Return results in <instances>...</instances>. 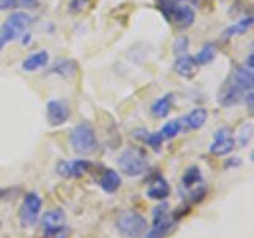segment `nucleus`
Instances as JSON below:
<instances>
[{
    "label": "nucleus",
    "instance_id": "33",
    "mask_svg": "<svg viewBox=\"0 0 254 238\" xmlns=\"http://www.w3.org/2000/svg\"><path fill=\"white\" fill-rule=\"evenodd\" d=\"M181 2H190V0H181Z\"/></svg>",
    "mask_w": 254,
    "mask_h": 238
},
{
    "label": "nucleus",
    "instance_id": "8",
    "mask_svg": "<svg viewBox=\"0 0 254 238\" xmlns=\"http://www.w3.org/2000/svg\"><path fill=\"white\" fill-rule=\"evenodd\" d=\"M235 145H237V140H235L234 130L230 129V127H221V129L213 135V141L208 151L211 156L222 157L232 153Z\"/></svg>",
    "mask_w": 254,
    "mask_h": 238
},
{
    "label": "nucleus",
    "instance_id": "32",
    "mask_svg": "<svg viewBox=\"0 0 254 238\" xmlns=\"http://www.w3.org/2000/svg\"><path fill=\"white\" fill-rule=\"evenodd\" d=\"M245 67H248L250 70H253V68H254V54H253V53L248 56V59H246Z\"/></svg>",
    "mask_w": 254,
    "mask_h": 238
},
{
    "label": "nucleus",
    "instance_id": "25",
    "mask_svg": "<svg viewBox=\"0 0 254 238\" xmlns=\"http://www.w3.org/2000/svg\"><path fill=\"white\" fill-rule=\"evenodd\" d=\"M40 5L38 0H0V11L16 10V8H26V10H34Z\"/></svg>",
    "mask_w": 254,
    "mask_h": 238
},
{
    "label": "nucleus",
    "instance_id": "5",
    "mask_svg": "<svg viewBox=\"0 0 254 238\" xmlns=\"http://www.w3.org/2000/svg\"><path fill=\"white\" fill-rule=\"evenodd\" d=\"M116 229L124 238H140L148 230V221L138 211L127 210L118 216Z\"/></svg>",
    "mask_w": 254,
    "mask_h": 238
},
{
    "label": "nucleus",
    "instance_id": "30",
    "mask_svg": "<svg viewBox=\"0 0 254 238\" xmlns=\"http://www.w3.org/2000/svg\"><path fill=\"white\" fill-rule=\"evenodd\" d=\"M243 100H245L246 108H248V113L253 115V108H254V92L253 91H248V92L245 94Z\"/></svg>",
    "mask_w": 254,
    "mask_h": 238
},
{
    "label": "nucleus",
    "instance_id": "2",
    "mask_svg": "<svg viewBox=\"0 0 254 238\" xmlns=\"http://www.w3.org/2000/svg\"><path fill=\"white\" fill-rule=\"evenodd\" d=\"M119 170H121L126 177L135 178L140 177L148 170V156L145 149L138 146H127L121 156L118 159Z\"/></svg>",
    "mask_w": 254,
    "mask_h": 238
},
{
    "label": "nucleus",
    "instance_id": "27",
    "mask_svg": "<svg viewBox=\"0 0 254 238\" xmlns=\"http://www.w3.org/2000/svg\"><path fill=\"white\" fill-rule=\"evenodd\" d=\"M251 138H253V125L248 122L240 129V135H238V138H235V140H238V146L246 148L250 145Z\"/></svg>",
    "mask_w": 254,
    "mask_h": 238
},
{
    "label": "nucleus",
    "instance_id": "16",
    "mask_svg": "<svg viewBox=\"0 0 254 238\" xmlns=\"http://www.w3.org/2000/svg\"><path fill=\"white\" fill-rule=\"evenodd\" d=\"M146 195L151 200H165L170 195V184L164 177L157 175V177L151 181V184L146 190Z\"/></svg>",
    "mask_w": 254,
    "mask_h": 238
},
{
    "label": "nucleus",
    "instance_id": "29",
    "mask_svg": "<svg viewBox=\"0 0 254 238\" xmlns=\"http://www.w3.org/2000/svg\"><path fill=\"white\" fill-rule=\"evenodd\" d=\"M89 3V0H70L68 2V11L71 14H78L81 13L84 8Z\"/></svg>",
    "mask_w": 254,
    "mask_h": 238
},
{
    "label": "nucleus",
    "instance_id": "9",
    "mask_svg": "<svg viewBox=\"0 0 254 238\" xmlns=\"http://www.w3.org/2000/svg\"><path fill=\"white\" fill-rule=\"evenodd\" d=\"M70 119V107L65 100L53 99L46 103V121L51 127H59Z\"/></svg>",
    "mask_w": 254,
    "mask_h": 238
},
{
    "label": "nucleus",
    "instance_id": "1",
    "mask_svg": "<svg viewBox=\"0 0 254 238\" xmlns=\"http://www.w3.org/2000/svg\"><path fill=\"white\" fill-rule=\"evenodd\" d=\"M70 146L79 156H89L94 154L99 148V140L95 135L91 124L81 122L73 127L70 132Z\"/></svg>",
    "mask_w": 254,
    "mask_h": 238
},
{
    "label": "nucleus",
    "instance_id": "6",
    "mask_svg": "<svg viewBox=\"0 0 254 238\" xmlns=\"http://www.w3.org/2000/svg\"><path fill=\"white\" fill-rule=\"evenodd\" d=\"M45 238H67L70 230L65 226V213L56 208L45 213L42 219Z\"/></svg>",
    "mask_w": 254,
    "mask_h": 238
},
{
    "label": "nucleus",
    "instance_id": "4",
    "mask_svg": "<svg viewBox=\"0 0 254 238\" xmlns=\"http://www.w3.org/2000/svg\"><path fill=\"white\" fill-rule=\"evenodd\" d=\"M175 218L170 211V205L162 202L153 208V227L145 232V238H165L173 232Z\"/></svg>",
    "mask_w": 254,
    "mask_h": 238
},
{
    "label": "nucleus",
    "instance_id": "11",
    "mask_svg": "<svg viewBox=\"0 0 254 238\" xmlns=\"http://www.w3.org/2000/svg\"><path fill=\"white\" fill-rule=\"evenodd\" d=\"M92 164L84 159H75V161H61L56 165V172L62 178H81L84 173L91 170Z\"/></svg>",
    "mask_w": 254,
    "mask_h": 238
},
{
    "label": "nucleus",
    "instance_id": "31",
    "mask_svg": "<svg viewBox=\"0 0 254 238\" xmlns=\"http://www.w3.org/2000/svg\"><path fill=\"white\" fill-rule=\"evenodd\" d=\"M238 165H242V161L238 157H232L226 162V169H235Z\"/></svg>",
    "mask_w": 254,
    "mask_h": 238
},
{
    "label": "nucleus",
    "instance_id": "10",
    "mask_svg": "<svg viewBox=\"0 0 254 238\" xmlns=\"http://www.w3.org/2000/svg\"><path fill=\"white\" fill-rule=\"evenodd\" d=\"M245 91L242 87H238L232 79L227 78L224 83H222L221 89H219V94H218V102L221 107L224 108H232L235 105H238L243 97H245Z\"/></svg>",
    "mask_w": 254,
    "mask_h": 238
},
{
    "label": "nucleus",
    "instance_id": "18",
    "mask_svg": "<svg viewBox=\"0 0 254 238\" xmlns=\"http://www.w3.org/2000/svg\"><path fill=\"white\" fill-rule=\"evenodd\" d=\"M76 71H78V62L73 59H58L50 68V73H56L62 78L75 76Z\"/></svg>",
    "mask_w": 254,
    "mask_h": 238
},
{
    "label": "nucleus",
    "instance_id": "17",
    "mask_svg": "<svg viewBox=\"0 0 254 238\" xmlns=\"http://www.w3.org/2000/svg\"><path fill=\"white\" fill-rule=\"evenodd\" d=\"M99 184L107 194H115V192H118V189L121 187L123 178H121V175L113 169H103Z\"/></svg>",
    "mask_w": 254,
    "mask_h": 238
},
{
    "label": "nucleus",
    "instance_id": "19",
    "mask_svg": "<svg viewBox=\"0 0 254 238\" xmlns=\"http://www.w3.org/2000/svg\"><path fill=\"white\" fill-rule=\"evenodd\" d=\"M50 62V54L46 51H38L30 54L27 59L22 60V70L24 71H35L38 68H43Z\"/></svg>",
    "mask_w": 254,
    "mask_h": 238
},
{
    "label": "nucleus",
    "instance_id": "14",
    "mask_svg": "<svg viewBox=\"0 0 254 238\" xmlns=\"http://www.w3.org/2000/svg\"><path fill=\"white\" fill-rule=\"evenodd\" d=\"M229 78L232 79V81L238 87H242L245 92L253 91V86H254V73H253V70H250L248 67H245L243 63H240V65H235L232 68V71H230Z\"/></svg>",
    "mask_w": 254,
    "mask_h": 238
},
{
    "label": "nucleus",
    "instance_id": "3",
    "mask_svg": "<svg viewBox=\"0 0 254 238\" xmlns=\"http://www.w3.org/2000/svg\"><path fill=\"white\" fill-rule=\"evenodd\" d=\"M32 22H34V16H30L26 11H16L8 16L0 26V53L3 51V48L8 43L18 38Z\"/></svg>",
    "mask_w": 254,
    "mask_h": 238
},
{
    "label": "nucleus",
    "instance_id": "7",
    "mask_svg": "<svg viewBox=\"0 0 254 238\" xmlns=\"http://www.w3.org/2000/svg\"><path fill=\"white\" fill-rule=\"evenodd\" d=\"M42 197L37 192H27L24 195L22 205L19 208V222L22 227H32L38 221L40 211H42Z\"/></svg>",
    "mask_w": 254,
    "mask_h": 238
},
{
    "label": "nucleus",
    "instance_id": "15",
    "mask_svg": "<svg viewBox=\"0 0 254 238\" xmlns=\"http://www.w3.org/2000/svg\"><path fill=\"white\" fill-rule=\"evenodd\" d=\"M173 68H175V71H177L180 76L186 78V79H190V78H194L197 75L198 63L195 62L194 56L183 54V56H178L177 60H175Z\"/></svg>",
    "mask_w": 254,
    "mask_h": 238
},
{
    "label": "nucleus",
    "instance_id": "23",
    "mask_svg": "<svg viewBox=\"0 0 254 238\" xmlns=\"http://www.w3.org/2000/svg\"><path fill=\"white\" fill-rule=\"evenodd\" d=\"M135 137H138L140 140H143L146 143V145L149 148H153L154 151H161V146H162V143L165 141L164 137L161 135V132H154V133H149L146 132L145 129H138V130H135L133 132Z\"/></svg>",
    "mask_w": 254,
    "mask_h": 238
},
{
    "label": "nucleus",
    "instance_id": "22",
    "mask_svg": "<svg viewBox=\"0 0 254 238\" xmlns=\"http://www.w3.org/2000/svg\"><path fill=\"white\" fill-rule=\"evenodd\" d=\"M181 182H183V187H185V189H192V187H195L198 184H202L203 179H202L200 169L195 167V165H190L189 169H186V172L183 173Z\"/></svg>",
    "mask_w": 254,
    "mask_h": 238
},
{
    "label": "nucleus",
    "instance_id": "21",
    "mask_svg": "<svg viewBox=\"0 0 254 238\" xmlns=\"http://www.w3.org/2000/svg\"><path fill=\"white\" fill-rule=\"evenodd\" d=\"M173 102H175V95L172 92L162 95V97H159L153 105H151V113L157 118H165L173 108Z\"/></svg>",
    "mask_w": 254,
    "mask_h": 238
},
{
    "label": "nucleus",
    "instance_id": "12",
    "mask_svg": "<svg viewBox=\"0 0 254 238\" xmlns=\"http://www.w3.org/2000/svg\"><path fill=\"white\" fill-rule=\"evenodd\" d=\"M195 21V10L190 5L178 3L175 6V10L170 16V22H173L178 29H188Z\"/></svg>",
    "mask_w": 254,
    "mask_h": 238
},
{
    "label": "nucleus",
    "instance_id": "26",
    "mask_svg": "<svg viewBox=\"0 0 254 238\" xmlns=\"http://www.w3.org/2000/svg\"><path fill=\"white\" fill-rule=\"evenodd\" d=\"M181 132V124H180V119H173V121H169L162 125L161 129V135L164 137V140H170L175 138L177 135Z\"/></svg>",
    "mask_w": 254,
    "mask_h": 238
},
{
    "label": "nucleus",
    "instance_id": "13",
    "mask_svg": "<svg viewBox=\"0 0 254 238\" xmlns=\"http://www.w3.org/2000/svg\"><path fill=\"white\" fill-rule=\"evenodd\" d=\"M206 119H208V111L205 108H194L192 111H189L186 116L180 118L181 132L198 130L200 127H203Z\"/></svg>",
    "mask_w": 254,
    "mask_h": 238
},
{
    "label": "nucleus",
    "instance_id": "24",
    "mask_svg": "<svg viewBox=\"0 0 254 238\" xmlns=\"http://www.w3.org/2000/svg\"><path fill=\"white\" fill-rule=\"evenodd\" d=\"M216 54H218L216 45L206 43L200 48V51H198L194 58H195V62L198 63V67H202V65H208L210 62H213V59L216 58Z\"/></svg>",
    "mask_w": 254,
    "mask_h": 238
},
{
    "label": "nucleus",
    "instance_id": "28",
    "mask_svg": "<svg viewBox=\"0 0 254 238\" xmlns=\"http://www.w3.org/2000/svg\"><path fill=\"white\" fill-rule=\"evenodd\" d=\"M188 48H189V40L186 37H177V40L173 42V53L175 56H183L188 53Z\"/></svg>",
    "mask_w": 254,
    "mask_h": 238
},
{
    "label": "nucleus",
    "instance_id": "20",
    "mask_svg": "<svg viewBox=\"0 0 254 238\" xmlns=\"http://www.w3.org/2000/svg\"><path fill=\"white\" fill-rule=\"evenodd\" d=\"M253 24H254L253 16H245L243 19L237 21L235 24L229 26L224 32H222L221 38L222 40H229L230 37H234V35H243V34H246V32H248L253 27Z\"/></svg>",
    "mask_w": 254,
    "mask_h": 238
}]
</instances>
